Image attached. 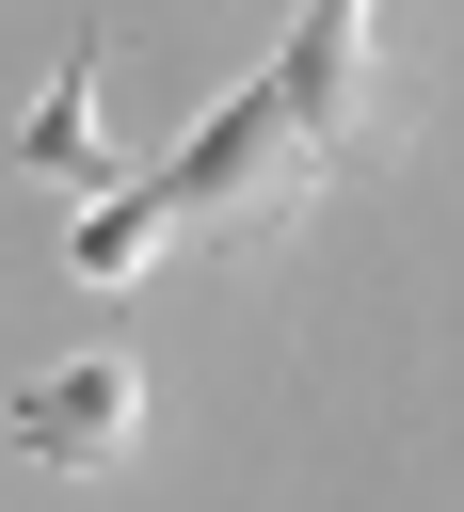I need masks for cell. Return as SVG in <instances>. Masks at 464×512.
<instances>
[{"label":"cell","instance_id":"obj_1","mask_svg":"<svg viewBox=\"0 0 464 512\" xmlns=\"http://www.w3.org/2000/svg\"><path fill=\"white\" fill-rule=\"evenodd\" d=\"M352 128H368V64L352 48H272L240 96H208V128L160 160V176H128L112 208H80V272L96 288H128L144 256H176V240H272V224H304L320 208V176L352 160Z\"/></svg>","mask_w":464,"mask_h":512},{"label":"cell","instance_id":"obj_2","mask_svg":"<svg viewBox=\"0 0 464 512\" xmlns=\"http://www.w3.org/2000/svg\"><path fill=\"white\" fill-rule=\"evenodd\" d=\"M128 432H144V368H112V352H64V368L16 384V448L32 464H128Z\"/></svg>","mask_w":464,"mask_h":512},{"label":"cell","instance_id":"obj_3","mask_svg":"<svg viewBox=\"0 0 464 512\" xmlns=\"http://www.w3.org/2000/svg\"><path fill=\"white\" fill-rule=\"evenodd\" d=\"M16 160L48 176V192H80V208H112L128 176H112V144H96V48H64V80L32 96V128H16Z\"/></svg>","mask_w":464,"mask_h":512},{"label":"cell","instance_id":"obj_4","mask_svg":"<svg viewBox=\"0 0 464 512\" xmlns=\"http://www.w3.org/2000/svg\"><path fill=\"white\" fill-rule=\"evenodd\" d=\"M304 48H352L368 64V0H304Z\"/></svg>","mask_w":464,"mask_h":512}]
</instances>
